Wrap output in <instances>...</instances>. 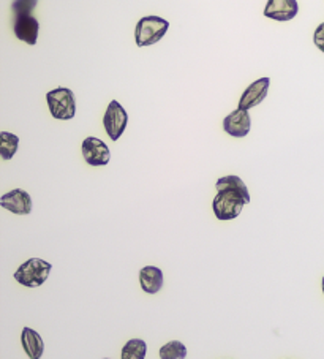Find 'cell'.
I'll return each instance as SVG.
<instances>
[{"label":"cell","instance_id":"1","mask_svg":"<svg viewBox=\"0 0 324 359\" xmlns=\"http://www.w3.org/2000/svg\"><path fill=\"white\" fill-rule=\"evenodd\" d=\"M217 195L212 210L219 220L238 219L245 204L250 203V191L239 176L220 177L215 184Z\"/></svg>","mask_w":324,"mask_h":359},{"label":"cell","instance_id":"2","mask_svg":"<svg viewBox=\"0 0 324 359\" xmlns=\"http://www.w3.org/2000/svg\"><path fill=\"white\" fill-rule=\"evenodd\" d=\"M35 7H36L35 0H18V2L11 5V8H13V13H15L13 32L16 35V39L27 43L30 46L36 45L39 32H40V22L32 15Z\"/></svg>","mask_w":324,"mask_h":359},{"label":"cell","instance_id":"3","mask_svg":"<svg viewBox=\"0 0 324 359\" xmlns=\"http://www.w3.org/2000/svg\"><path fill=\"white\" fill-rule=\"evenodd\" d=\"M53 264L41 258H30L15 272V280L27 288H39L48 280Z\"/></svg>","mask_w":324,"mask_h":359},{"label":"cell","instance_id":"4","mask_svg":"<svg viewBox=\"0 0 324 359\" xmlns=\"http://www.w3.org/2000/svg\"><path fill=\"white\" fill-rule=\"evenodd\" d=\"M170 29V21L160 16H146L141 18L135 29V41L136 46L144 48L152 46L163 39Z\"/></svg>","mask_w":324,"mask_h":359},{"label":"cell","instance_id":"5","mask_svg":"<svg viewBox=\"0 0 324 359\" xmlns=\"http://www.w3.org/2000/svg\"><path fill=\"white\" fill-rule=\"evenodd\" d=\"M49 113L58 121H72L76 116V100L73 90L67 88H58L46 94Z\"/></svg>","mask_w":324,"mask_h":359},{"label":"cell","instance_id":"6","mask_svg":"<svg viewBox=\"0 0 324 359\" xmlns=\"http://www.w3.org/2000/svg\"><path fill=\"white\" fill-rule=\"evenodd\" d=\"M128 123V114L119 102L113 100L103 116V127L113 141H117L123 135Z\"/></svg>","mask_w":324,"mask_h":359},{"label":"cell","instance_id":"7","mask_svg":"<svg viewBox=\"0 0 324 359\" xmlns=\"http://www.w3.org/2000/svg\"><path fill=\"white\" fill-rule=\"evenodd\" d=\"M83 157L87 165L90 166H106L111 160L109 147L106 142L95 136H89L83 141Z\"/></svg>","mask_w":324,"mask_h":359},{"label":"cell","instance_id":"8","mask_svg":"<svg viewBox=\"0 0 324 359\" xmlns=\"http://www.w3.org/2000/svg\"><path fill=\"white\" fill-rule=\"evenodd\" d=\"M0 206L16 215H29L32 212V198L22 189H15L0 198Z\"/></svg>","mask_w":324,"mask_h":359},{"label":"cell","instance_id":"9","mask_svg":"<svg viewBox=\"0 0 324 359\" xmlns=\"http://www.w3.org/2000/svg\"><path fill=\"white\" fill-rule=\"evenodd\" d=\"M252 117L248 111L234 109L231 114H228L223 119V130L233 138H245L250 133Z\"/></svg>","mask_w":324,"mask_h":359},{"label":"cell","instance_id":"10","mask_svg":"<svg viewBox=\"0 0 324 359\" xmlns=\"http://www.w3.org/2000/svg\"><path fill=\"white\" fill-rule=\"evenodd\" d=\"M269 84H271L269 78H261V79H258V81L252 83L244 90V94H242L239 104H238V109L248 111L255 107H258L259 103H263L264 98L267 97Z\"/></svg>","mask_w":324,"mask_h":359},{"label":"cell","instance_id":"11","mask_svg":"<svg viewBox=\"0 0 324 359\" xmlns=\"http://www.w3.org/2000/svg\"><path fill=\"white\" fill-rule=\"evenodd\" d=\"M297 11L299 4L296 0H269V2L266 4L263 13L266 18H269V20L286 22L291 21L292 18H296Z\"/></svg>","mask_w":324,"mask_h":359},{"label":"cell","instance_id":"12","mask_svg":"<svg viewBox=\"0 0 324 359\" xmlns=\"http://www.w3.org/2000/svg\"><path fill=\"white\" fill-rule=\"evenodd\" d=\"M163 272L157 266H146L140 271V283L142 292L147 294H157L163 287Z\"/></svg>","mask_w":324,"mask_h":359},{"label":"cell","instance_id":"13","mask_svg":"<svg viewBox=\"0 0 324 359\" xmlns=\"http://www.w3.org/2000/svg\"><path fill=\"white\" fill-rule=\"evenodd\" d=\"M21 344L30 359H41L43 353H45V342H43L40 334L34 331L32 327H24L21 332Z\"/></svg>","mask_w":324,"mask_h":359},{"label":"cell","instance_id":"14","mask_svg":"<svg viewBox=\"0 0 324 359\" xmlns=\"http://www.w3.org/2000/svg\"><path fill=\"white\" fill-rule=\"evenodd\" d=\"M147 344L142 339H130L122 346L121 359H146Z\"/></svg>","mask_w":324,"mask_h":359},{"label":"cell","instance_id":"15","mask_svg":"<svg viewBox=\"0 0 324 359\" xmlns=\"http://www.w3.org/2000/svg\"><path fill=\"white\" fill-rule=\"evenodd\" d=\"M20 146V138L10 132L0 133V157L4 160H11L18 152Z\"/></svg>","mask_w":324,"mask_h":359},{"label":"cell","instance_id":"16","mask_svg":"<svg viewBox=\"0 0 324 359\" xmlns=\"http://www.w3.org/2000/svg\"><path fill=\"white\" fill-rule=\"evenodd\" d=\"M160 359H185L187 358V346L180 340H171V342L161 346Z\"/></svg>","mask_w":324,"mask_h":359},{"label":"cell","instance_id":"17","mask_svg":"<svg viewBox=\"0 0 324 359\" xmlns=\"http://www.w3.org/2000/svg\"><path fill=\"white\" fill-rule=\"evenodd\" d=\"M313 43L315 46L324 54V22H321L313 32Z\"/></svg>","mask_w":324,"mask_h":359},{"label":"cell","instance_id":"18","mask_svg":"<svg viewBox=\"0 0 324 359\" xmlns=\"http://www.w3.org/2000/svg\"><path fill=\"white\" fill-rule=\"evenodd\" d=\"M321 288H323V294H324V277H323V282H321Z\"/></svg>","mask_w":324,"mask_h":359},{"label":"cell","instance_id":"19","mask_svg":"<svg viewBox=\"0 0 324 359\" xmlns=\"http://www.w3.org/2000/svg\"><path fill=\"white\" fill-rule=\"evenodd\" d=\"M104 359H109V358H104Z\"/></svg>","mask_w":324,"mask_h":359},{"label":"cell","instance_id":"20","mask_svg":"<svg viewBox=\"0 0 324 359\" xmlns=\"http://www.w3.org/2000/svg\"><path fill=\"white\" fill-rule=\"evenodd\" d=\"M223 359H227V358H223Z\"/></svg>","mask_w":324,"mask_h":359},{"label":"cell","instance_id":"21","mask_svg":"<svg viewBox=\"0 0 324 359\" xmlns=\"http://www.w3.org/2000/svg\"><path fill=\"white\" fill-rule=\"evenodd\" d=\"M288 359H291V358H288Z\"/></svg>","mask_w":324,"mask_h":359}]
</instances>
